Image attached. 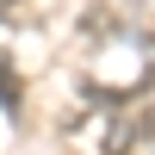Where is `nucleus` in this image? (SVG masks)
<instances>
[{
	"instance_id": "f257e3e1",
	"label": "nucleus",
	"mask_w": 155,
	"mask_h": 155,
	"mask_svg": "<svg viewBox=\"0 0 155 155\" xmlns=\"http://www.w3.org/2000/svg\"><path fill=\"white\" fill-rule=\"evenodd\" d=\"M124 6H137V0H93L87 19H81V31H87V37H118V31H130V12H124Z\"/></svg>"
},
{
	"instance_id": "f03ea898",
	"label": "nucleus",
	"mask_w": 155,
	"mask_h": 155,
	"mask_svg": "<svg viewBox=\"0 0 155 155\" xmlns=\"http://www.w3.org/2000/svg\"><path fill=\"white\" fill-rule=\"evenodd\" d=\"M19 99H25V93H19V74H12V62L0 56V106H6V112H19Z\"/></svg>"
},
{
	"instance_id": "7ed1b4c3",
	"label": "nucleus",
	"mask_w": 155,
	"mask_h": 155,
	"mask_svg": "<svg viewBox=\"0 0 155 155\" xmlns=\"http://www.w3.org/2000/svg\"><path fill=\"white\" fill-rule=\"evenodd\" d=\"M12 6H19V0H0V12H12Z\"/></svg>"
}]
</instances>
